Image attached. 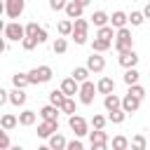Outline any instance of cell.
Returning a JSON list of instances; mask_svg holds the SVG:
<instances>
[{
  "mask_svg": "<svg viewBox=\"0 0 150 150\" xmlns=\"http://www.w3.org/2000/svg\"><path fill=\"white\" fill-rule=\"evenodd\" d=\"M115 49L117 52H124V49H131L134 47V38H131V30L124 26V28H117V35H115Z\"/></svg>",
  "mask_w": 150,
  "mask_h": 150,
  "instance_id": "1",
  "label": "cell"
},
{
  "mask_svg": "<svg viewBox=\"0 0 150 150\" xmlns=\"http://www.w3.org/2000/svg\"><path fill=\"white\" fill-rule=\"evenodd\" d=\"M87 28H89V21L82 19V16H77L75 23H73V40L77 45H84L87 42Z\"/></svg>",
  "mask_w": 150,
  "mask_h": 150,
  "instance_id": "2",
  "label": "cell"
},
{
  "mask_svg": "<svg viewBox=\"0 0 150 150\" xmlns=\"http://www.w3.org/2000/svg\"><path fill=\"white\" fill-rule=\"evenodd\" d=\"M96 91H98V89L94 87V82L84 80V82L80 84V103H82V105H91V103H94Z\"/></svg>",
  "mask_w": 150,
  "mask_h": 150,
  "instance_id": "3",
  "label": "cell"
},
{
  "mask_svg": "<svg viewBox=\"0 0 150 150\" xmlns=\"http://www.w3.org/2000/svg\"><path fill=\"white\" fill-rule=\"evenodd\" d=\"M28 80H30V84L49 82V80H52V68H49V66H40V68H33V70L28 73Z\"/></svg>",
  "mask_w": 150,
  "mask_h": 150,
  "instance_id": "4",
  "label": "cell"
},
{
  "mask_svg": "<svg viewBox=\"0 0 150 150\" xmlns=\"http://www.w3.org/2000/svg\"><path fill=\"white\" fill-rule=\"evenodd\" d=\"M5 38H7V40L19 42V40H23V38H26V28H23L21 23H16V21L5 23Z\"/></svg>",
  "mask_w": 150,
  "mask_h": 150,
  "instance_id": "5",
  "label": "cell"
},
{
  "mask_svg": "<svg viewBox=\"0 0 150 150\" xmlns=\"http://www.w3.org/2000/svg\"><path fill=\"white\" fill-rule=\"evenodd\" d=\"M23 7H26V0H5V14L9 19H19L23 14Z\"/></svg>",
  "mask_w": 150,
  "mask_h": 150,
  "instance_id": "6",
  "label": "cell"
},
{
  "mask_svg": "<svg viewBox=\"0 0 150 150\" xmlns=\"http://www.w3.org/2000/svg\"><path fill=\"white\" fill-rule=\"evenodd\" d=\"M89 143H91L94 150H105V145H108V134H105L103 129H96V131L89 134Z\"/></svg>",
  "mask_w": 150,
  "mask_h": 150,
  "instance_id": "7",
  "label": "cell"
},
{
  "mask_svg": "<svg viewBox=\"0 0 150 150\" xmlns=\"http://www.w3.org/2000/svg\"><path fill=\"white\" fill-rule=\"evenodd\" d=\"M117 61H120V66H124V68H136V63H138V54H136V52H134V47H131V49L120 52Z\"/></svg>",
  "mask_w": 150,
  "mask_h": 150,
  "instance_id": "8",
  "label": "cell"
},
{
  "mask_svg": "<svg viewBox=\"0 0 150 150\" xmlns=\"http://www.w3.org/2000/svg\"><path fill=\"white\" fill-rule=\"evenodd\" d=\"M56 131H59V120H45L42 124H38V136L40 138H49Z\"/></svg>",
  "mask_w": 150,
  "mask_h": 150,
  "instance_id": "9",
  "label": "cell"
},
{
  "mask_svg": "<svg viewBox=\"0 0 150 150\" xmlns=\"http://www.w3.org/2000/svg\"><path fill=\"white\" fill-rule=\"evenodd\" d=\"M68 124H70V129H73L75 136H84V134H87V120H84V117H80V115H70Z\"/></svg>",
  "mask_w": 150,
  "mask_h": 150,
  "instance_id": "10",
  "label": "cell"
},
{
  "mask_svg": "<svg viewBox=\"0 0 150 150\" xmlns=\"http://www.w3.org/2000/svg\"><path fill=\"white\" fill-rule=\"evenodd\" d=\"M87 68H89L91 73H101V70L105 68V59L101 56V52H94V54L87 59Z\"/></svg>",
  "mask_w": 150,
  "mask_h": 150,
  "instance_id": "11",
  "label": "cell"
},
{
  "mask_svg": "<svg viewBox=\"0 0 150 150\" xmlns=\"http://www.w3.org/2000/svg\"><path fill=\"white\" fill-rule=\"evenodd\" d=\"M141 101H143V98H138V96H134L131 91H127V96L122 98V108H124L127 112H136V110L141 108Z\"/></svg>",
  "mask_w": 150,
  "mask_h": 150,
  "instance_id": "12",
  "label": "cell"
},
{
  "mask_svg": "<svg viewBox=\"0 0 150 150\" xmlns=\"http://www.w3.org/2000/svg\"><path fill=\"white\" fill-rule=\"evenodd\" d=\"M61 89H63V94H66V96L80 94V82H77L75 77H66V80L61 82Z\"/></svg>",
  "mask_w": 150,
  "mask_h": 150,
  "instance_id": "13",
  "label": "cell"
},
{
  "mask_svg": "<svg viewBox=\"0 0 150 150\" xmlns=\"http://www.w3.org/2000/svg\"><path fill=\"white\" fill-rule=\"evenodd\" d=\"M82 5L77 2V0H68V5H66V14H68V19H77V16H82Z\"/></svg>",
  "mask_w": 150,
  "mask_h": 150,
  "instance_id": "14",
  "label": "cell"
},
{
  "mask_svg": "<svg viewBox=\"0 0 150 150\" xmlns=\"http://www.w3.org/2000/svg\"><path fill=\"white\" fill-rule=\"evenodd\" d=\"M103 105H105V110H108V112H110V110H117V108H122V98H120L117 94H105Z\"/></svg>",
  "mask_w": 150,
  "mask_h": 150,
  "instance_id": "15",
  "label": "cell"
},
{
  "mask_svg": "<svg viewBox=\"0 0 150 150\" xmlns=\"http://www.w3.org/2000/svg\"><path fill=\"white\" fill-rule=\"evenodd\" d=\"M59 105H54V103H49V105H45V108H40V117L42 120H59Z\"/></svg>",
  "mask_w": 150,
  "mask_h": 150,
  "instance_id": "16",
  "label": "cell"
},
{
  "mask_svg": "<svg viewBox=\"0 0 150 150\" xmlns=\"http://www.w3.org/2000/svg\"><path fill=\"white\" fill-rule=\"evenodd\" d=\"M96 89H98V94H112L115 91V82L110 77H101L98 84H96Z\"/></svg>",
  "mask_w": 150,
  "mask_h": 150,
  "instance_id": "17",
  "label": "cell"
},
{
  "mask_svg": "<svg viewBox=\"0 0 150 150\" xmlns=\"http://www.w3.org/2000/svg\"><path fill=\"white\" fill-rule=\"evenodd\" d=\"M9 103L12 105H23L26 103V91L21 87H16L14 91H9Z\"/></svg>",
  "mask_w": 150,
  "mask_h": 150,
  "instance_id": "18",
  "label": "cell"
},
{
  "mask_svg": "<svg viewBox=\"0 0 150 150\" xmlns=\"http://www.w3.org/2000/svg\"><path fill=\"white\" fill-rule=\"evenodd\" d=\"M49 148H52V150H63V148H68V141H66L61 134H52V136H49Z\"/></svg>",
  "mask_w": 150,
  "mask_h": 150,
  "instance_id": "19",
  "label": "cell"
},
{
  "mask_svg": "<svg viewBox=\"0 0 150 150\" xmlns=\"http://www.w3.org/2000/svg\"><path fill=\"white\" fill-rule=\"evenodd\" d=\"M35 112L33 110H23V112H19V124L21 127H30V124H35Z\"/></svg>",
  "mask_w": 150,
  "mask_h": 150,
  "instance_id": "20",
  "label": "cell"
},
{
  "mask_svg": "<svg viewBox=\"0 0 150 150\" xmlns=\"http://www.w3.org/2000/svg\"><path fill=\"white\" fill-rule=\"evenodd\" d=\"M16 124H19V117H14V115H9V112L0 117V127H2L5 131H9V129H14Z\"/></svg>",
  "mask_w": 150,
  "mask_h": 150,
  "instance_id": "21",
  "label": "cell"
},
{
  "mask_svg": "<svg viewBox=\"0 0 150 150\" xmlns=\"http://www.w3.org/2000/svg\"><path fill=\"white\" fill-rule=\"evenodd\" d=\"M110 21H112V26H115V28H124V26H127V21H129V16H127L124 12H115V14L110 16Z\"/></svg>",
  "mask_w": 150,
  "mask_h": 150,
  "instance_id": "22",
  "label": "cell"
},
{
  "mask_svg": "<svg viewBox=\"0 0 150 150\" xmlns=\"http://www.w3.org/2000/svg\"><path fill=\"white\" fill-rule=\"evenodd\" d=\"M110 40H103V38H94V42H91V49L94 52H108L110 49Z\"/></svg>",
  "mask_w": 150,
  "mask_h": 150,
  "instance_id": "23",
  "label": "cell"
},
{
  "mask_svg": "<svg viewBox=\"0 0 150 150\" xmlns=\"http://www.w3.org/2000/svg\"><path fill=\"white\" fill-rule=\"evenodd\" d=\"M124 117H127V110H124V108L110 110V115H108V120H110L112 124H122V122H124Z\"/></svg>",
  "mask_w": 150,
  "mask_h": 150,
  "instance_id": "24",
  "label": "cell"
},
{
  "mask_svg": "<svg viewBox=\"0 0 150 150\" xmlns=\"http://www.w3.org/2000/svg\"><path fill=\"white\" fill-rule=\"evenodd\" d=\"M12 82H14V87H28L30 84V80H28V73H16V75H12Z\"/></svg>",
  "mask_w": 150,
  "mask_h": 150,
  "instance_id": "25",
  "label": "cell"
},
{
  "mask_svg": "<svg viewBox=\"0 0 150 150\" xmlns=\"http://www.w3.org/2000/svg\"><path fill=\"white\" fill-rule=\"evenodd\" d=\"M63 101H66V94H63V89H54V91H49V103H54V105H63Z\"/></svg>",
  "mask_w": 150,
  "mask_h": 150,
  "instance_id": "26",
  "label": "cell"
},
{
  "mask_svg": "<svg viewBox=\"0 0 150 150\" xmlns=\"http://www.w3.org/2000/svg\"><path fill=\"white\" fill-rule=\"evenodd\" d=\"M91 21H94V26H98V28H101V26H105V23H108V14L98 9V12H94V14H91Z\"/></svg>",
  "mask_w": 150,
  "mask_h": 150,
  "instance_id": "27",
  "label": "cell"
},
{
  "mask_svg": "<svg viewBox=\"0 0 150 150\" xmlns=\"http://www.w3.org/2000/svg\"><path fill=\"white\" fill-rule=\"evenodd\" d=\"M96 38H103V40H110V42H112V38H115L112 26H108V23H105V26H101V28H98V33H96Z\"/></svg>",
  "mask_w": 150,
  "mask_h": 150,
  "instance_id": "28",
  "label": "cell"
},
{
  "mask_svg": "<svg viewBox=\"0 0 150 150\" xmlns=\"http://www.w3.org/2000/svg\"><path fill=\"white\" fill-rule=\"evenodd\" d=\"M138 77H141V73H138L136 68H127V73H124V82H127V84H136Z\"/></svg>",
  "mask_w": 150,
  "mask_h": 150,
  "instance_id": "29",
  "label": "cell"
},
{
  "mask_svg": "<svg viewBox=\"0 0 150 150\" xmlns=\"http://www.w3.org/2000/svg\"><path fill=\"white\" fill-rule=\"evenodd\" d=\"M52 49H54V54H63V52L68 49V42H66V38H56V42L52 45Z\"/></svg>",
  "mask_w": 150,
  "mask_h": 150,
  "instance_id": "30",
  "label": "cell"
},
{
  "mask_svg": "<svg viewBox=\"0 0 150 150\" xmlns=\"http://www.w3.org/2000/svg\"><path fill=\"white\" fill-rule=\"evenodd\" d=\"M61 112H66V115H75V101H73L70 96H66V101H63V105H61Z\"/></svg>",
  "mask_w": 150,
  "mask_h": 150,
  "instance_id": "31",
  "label": "cell"
},
{
  "mask_svg": "<svg viewBox=\"0 0 150 150\" xmlns=\"http://www.w3.org/2000/svg\"><path fill=\"white\" fill-rule=\"evenodd\" d=\"M73 77H75V80L82 84V82L89 77V68H75V70H73Z\"/></svg>",
  "mask_w": 150,
  "mask_h": 150,
  "instance_id": "32",
  "label": "cell"
},
{
  "mask_svg": "<svg viewBox=\"0 0 150 150\" xmlns=\"http://www.w3.org/2000/svg\"><path fill=\"white\" fill-rule=\"evenodd\" d=\"M129 21H131V26H141V23L145 21V14H143V12H131V14H129Z\"/></svg>",
  "mask_w": 150,
  "mask_h": 150,
  "instance_id": "33",
  "label": "cell"
},
{
  "mask_svg": "<svg viewBox=\"0 0 150 150\" xmlns=\"http://www.w3.org/2000/svg\"><path fill=\"white\" fill-rule=\"evenodd\" d=\"M21 45H23V49H26V52H30V49H33L35 45H40V42H38V38H33V35H26V38L21 40Z\"/></svg>",
  "mask_w": 150,
  "mask_h": 150,
  "instance_id": "34",
  "label": "cell"
},
{
  "mask_svg": "<svg viewBox=\"0 0 150 150\" xmlns=\"http://www.w3.org/2000/svg\"><path fill=\"white\" fill-rule=\"evenodd\" d=\"M112 148H115V150H124V148H129V141H127L124 136H115V138H112Z\"/></svg>",
  "mask_w": 150,
  "mask_h": 150,
  "instance_id": "35",
  "label": "cell"
},
{
  "mask_svg": "<svg viewBox=\"0 0 150 150\" xmlns=\"http://www.w3.org/2000/svg\"><path fill=\"white\" fill-rule=\"evenodd\" d=\"M59 33L61 35H73V23L70 21H61L59 23Z\"/></svg>",
  "mask_w": 150,
  "mask_h": 150,
  "instance_id": "36",
  "label": "cell"
},
{
  "mask_svg": "<svg viewBox=\"0 0 150 150\" xmlns=\"http://www.w3.org/2000/svg\"><path fill=\"white\" fill-rule=\"evenodd\" d=\"M131 145L138 148V150H145V145H148V143H145V136H141V134L134 136V138H131Z\"/></svg>",
  "mask_w": 150,
  "mask_h": 150,
  "instance_id": "37",
  "label": "cell"
},
{
  "mask_svg": "<svg viewBox=\"0 0 150 150\" xmlns=\"http://www.w3.org/2000/svg\"><path fill=\"white\" fill-rule=\"evenodd\" d=\"M40 30H42V28H40L35 21H30V23L26 26V35H33V38H38V33H40Z\"/></svg>",
  "mask_w": 150,
  "mask_h": 150,
  "instance_id": "38",
  "label": "cell"
},
{
  "mask_svg": "<svg viewBox=\"0 0 150 150\" xmlns=\"http://www.w3.org/2000/svg\"><path fill=\"white\" fill-rule=\"evenodd\" d=\"M129 91H131L134 96H138V98H143V96H145V89H143L138 82H136V84H129Z\"/></svg>",
  "mask_w": 150,
  "mask_h": 150,
  "instance_id": "39",
  "label": "cell"
},
{
  "mask_svg": "<svg viewBox=\"0 0 150 150\" xmlns=\"http://www.w3.org/2000/svg\"><path fill=\"white\" fill-rule=\"evenodd\" d=\"M66 5H68V0H49V7H52L54 12H59V9H66Z\"/></svg>",
  "mask_w": 150,
  "mask_h": 150,
  "instance_id": "40",
  "label": "cell"
},
{
  "mask_svg": "<svg viewBox=\"0 0 150 150\" xmlns=\"http://www.w3.org/2000/svg\"><path fill=\"white\" fill-rule=\"evenodd\" d=\"M91 124H94V129H103V127H105V117H103V115H94Z\"/></svg>",
  "mask_w": 150,
  "mask_h": 150,
  "instance_id": "41",
  "label": "cell"
},
{
  "mask_svg": "<svg viewBox=\"0 0 150 150\" xmlns=\"http://www.w3.org/2000/svg\"><path fill=\"white\" fill-rule=\"evenodd\" d=\"M0 148H2V150L9 148V138H7V131H5V129H2V134H0Z\"/></svg>",
  "mask_w": 150,
  "mask_h": 150,
  "instance_id": "42",
  "label": "cell"
},
{
  "mask_svg": "<svg viewBox=\"0 0 150 150\" xmlns=\"http://www.w3.org/2000/svg\"><path fill=\"white\" fill-rule=\"evenodd\" d=\"M77 138H80V136H77ZM77 138H75V141H68V150H82V143H80Z\"/></svg>",
  "mask_w": 150,
  "mask_h": 150,
  "instance_id": "43",
  "label": "cell"
},
{
  "mask_svg": "<svg viewBox=\"0 0 150 150\" xmlns=\"http://www.w3.org/2000/svg\"><path fill=\"white\" fill-rule=\"evenodd\" d=\"M7 101H9V91L0 89V103H7Z\"/></svg>",
  "mask_w": 150,
  "mask_h": 150,
  "instance_id": "44",
  "label": "cell"
},
{
  "mask_svg": "<svg viewBox=\"0 0 150 150\" xmlns=\"http://www.w3.org/2000/svg\"><path fill=\"white\" fill-rule=\"evenodd\" d=\"M143 14H145V19H150V2L145 5V9H143Z\"/></svg>",
  "mask_w": 150,
  "mask_h": 150,
  "instance_id": "45",
  "label": "cell"
},
{
  "mask_svg": "<svg viewBox=\"0 0 150 150\" xmlns=\"http://www.w3.org/2000/svg\"><path fill=\"white\" fill-rule=\"evenodd\" d=\"M77 2H80V5H82V7H87V5H89V2H91V0H77Z\"/></svg>",
  "mask_w": 150,
  "mask_h": 150,
  "instance_id": "46",
  "label": "cell"
}]
</instances>
